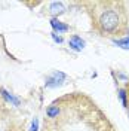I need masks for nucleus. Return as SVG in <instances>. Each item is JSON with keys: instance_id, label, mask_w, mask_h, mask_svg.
Listing matches in <instances>:
<instances>
[{"instance_id": "obj_10", "label": "nucleus", "mask_w": 129, "mask_h": 131, "mask_svg": "<svg viewBox=\"0 0 129 131\" xmlns=\"http://www.w3.org/2000/svg\"><path fill=\"white\" fill-rule=\"evenodd\" d=\"M52 39L57 42V43H62V42H64V40H62V37H61V36H57V33H55V31L52 33Z\"/></svg>"}, {"instance_id": "obj_9", "label": "nucleus", "mask_w": 129, "mask_h": 131, "mask_svg": "<svg viewBox=\"0 0 129 131\" xmlns=\"http://www.w3.org/2000/svg\"><path fill=\"white\" fill-rule=\"evenodd\" d=\"M37 128H39V121H37V118H34V119H33V124H31L30 131H37Z\"/></svg>"}, {"instance_id": "obj_7", "label": "nucleus", "mask_w": 129, "mask_h": 131, "mask_svg": "<svg viewBox=\"0 0 129 131\" xmlns=\"http://www.w3.org/2000/svg\"><path fill=\"white\" fill-rule=\"evenodd\" d=\"M114 43L117 46H120L123 49H129V37H123V39H114Z\"/></svg>"}, {"instance_id": "obj_4", "label": "nucleus", "mask_w": 129, "mask_h": 131, "mask_svg": "<svg viewBox=\"0 0 129 131\" xmlns=\"http://www.w3.org/2000/svg\"><path fill=\"white\" fill-rule=\"evenodd\" d=\"M68 45H70V48L74 49V51H82V49L85 48V42L82 40V37H79V36H71L70 37V40H68Z\"/></svg>"}, {"instance_id": "obj_1", "label": "nucleus", "mask_w": 129, "mask_h": 131, "mask_svg": "<svg viewBox=\"0 0 129 131\" xmlns=\"http://www.w3.org/2000/svg\"><path fill=\"white\" fill-rule=\"evenodd\" d=\"M104 8L99 10L97 18V30L101 34L114 36L126 30V10L122 9L123 3H102Z\"/></svg>"}, {"instance_id": "obj_6", "label": "nucleus", "mask_w": 129, "mask_h": 131, "mask_svg": "<svg viewBox=\"0 0 129 131\" xmlns=\"http://www.w3.org/2000/svg\"><path fill=\"white\" fill-rule=\"evenodd\" d=\"M46 115H48V118H58V115H59V107L58 106H50L46 110Z\"/></svg>"}, {"instance_id": "obj_8", "label": "nucleus", "mask_w": 129, "mask_h": 131, "mask_svg": "<svg viewBox=\"0 0 129 131\" xmlns=\"http://www.w3.org/2000/svg\"><path fill=\"white\" fill-rule=\"evenodd\" d=\"M126 97H128L126 91H125V90H119V98H120L122 104H123L125 107H128V100H126Z\"/></svg>"}, {"instance_id": "obj_3", "label": "nucleus", "mask_w": 129, "mask_h": 131, "mask_svg": "<svg viewBox=\"0 0 129 131\" xmlns=\"http://www.w3.org/2000/svg\"><path fill=\"white\" fill-rule=\"evenodd\" d=\"M65 5L62 3V2H52V3H49L48 6V14L52 18H58L59 15H62V14H65Z\"/></svg>"}, {"instance_id": "obj_2", "label": "nucleus", "mask_w": 129, "mask_h": 131, "mask_svg": "<svg viewBox=\"0 0 129 131\" xmlns=\"http://www.w3.org/2000/svg\"><path fill=\"white\" fill-rule=\"evenodd\" d=\"M65 76L64 73H61V72H54V73L48 76V79H46V86L48 88H57V86H61L62 85V82L65 81Z\"/></svg>"}, {"instance_id": "obj_5", "label": "nucleus", "mask_w": 129, "mask_h": 131, "mask_svg": "<svg viewBox=\"0 0 129 131\" xmlns=\"http://www.w3.org/2000/svg\"><path fill=\"white\" fill-rule=\"evenodd\" d=\"M50 25H52V28L55 30V33H65L68 31V25L64 24V23H61L58 18H52L50 19Z\"/></svg>"}]
</instances>
